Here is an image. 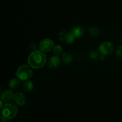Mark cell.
Returning <instances> with one entry per match:
<instances>
[{"label": "cell", "instance_id": "cell-4", "mask_svg": "<svg viewBox=\"0 0 122 122\" xmlns=\"http://www.w3.org/2000/svg\"><path fill=\"white\" fill-rule=\"evenodd\" d=\"M114 46L113 43L110 41H104L101 43L98 47V51L100 54L106 56L111 54L113 52Z\"/></svg>", "mask_w": 122, "mask_h": 122}, {"label": "cell", "instance_id": "cell-11", "mask_svg": "<svg viewBox=\"0 0 122 122\" xmlns=\"http://www.w3.org/2000/svg\"><path fill=\"white\" fill-rule=\"evenodd\" d=\"M20 81L18 77L17 78H13L10 81L9 83H8V86L12 90H16L20 86Z\"/></svg>", "mask_w": 122, "mask_h": 122}, {"label": "cell", "instance_id": "cell-6", "mask_svg": "<svg viewBox=\"0 0 122 122\" xmlns=\"http://www.w3.org/2000/svg\"><path fill=\"white\" fill-rule=\"evenodd\" d=\"M58 39L63 42L66 43L67 44H71L74 42L75 40V36L73 35L72 32H61L58 33Z\"/></svg>", "mask_w": 122, "mask_h": 122}, {"label": "cell", "instance_id": "cell-2", "mask_svg": "<svg viewBox=\"0 0 122 122\" xmlns=\"http://www.w3.org/2000/svg\"><path fill=\"white\" fill-rule=\"evenodd\" d=\"M17 105L13 103H7L1 108V120L5 122L14 119L17 114Z\"/></svg>", "mask_w": 122, "mask_h": 122}, {"label": "cell", "instance_id": "cell-10", "mask_svg": "<svg viewBox=\"0 0 122 122\" xmlns=\"http://www.w3.org/2000/svg\"><path fill=\"white\" fill-rule=\"evenodd\" d=\"M84 29L82 26H76L75 27H73L72 30H71V32L75 36V38L78 39V38H81L83 36V33H84Z\"/></svg>", "mask_w": 122, "mask_h": 122}, {"label": "cell", "instance_id": "cell-16", "mask_svg": "<svg viewBox=\"0 0 122 122\" xmlns=\"http://www.w3.org/2000/svg\"><path fill=\"white\" fill-rule=\"evenodd\" d=\"M99 53L100 52H98L97 50H91L89 52V56L90 58H91L93 60H97L98 57H99Z\"/></svg>", "mask_w": 122, "mask_h": 122}, {"label": "cell", "instance_id": "cell-5", "mask_svg": "<svg viewBox=\"0 0 122 122\" xmlns=\"http://www.w3.org/2000/svg\"><path fill=\"white\" fill-rule=\"evenodd\" d=\"M54 47V42L50 38L42 39L39 44V49L44 52H50Z\"/></svg>", "mask_w": 122, "mask_h": 122}, {"label": "cell", "instance_id": "cell-7", "mask_svg": "<svg viewBox=\"0 0 122 122\" xmlns=\"http://www.w3.org/2000/svg\"><path fill=\"white\" fill-rule=\"evenodd\" d=\"M60 63V58L58 56H51L48 61V65L50 69H54L58 67Z\"/></svg>", "mask_w": 122, "mask_h": 122}, {"label": "cell", "instance_id": "cell-1", "mask_svg": "<svg viewBox=\"0 0 122 122\" xmlns=\"http://www.w3.org/2000/svg\"><path fill=\"white\" fill-rule=\"evenodd\" d=\"M47 61V57L44 52L35 51L32 52L27 58L28 64L34 69H40L44 67Z\"/></svg>", "mask_w": 122, "mask_h": 122}, {"label": "cell", "instance_id": "cell-15", "mask_svg": "<svg viewBox=\"0 0 122 122\" xmlns=\"http://www.w3.org/2000/svg\"><path fill=\"white\" fill-rule=\"evenodd\" d=\"M63 52V48L61 45H57L53 48V53L56 56H60Z\"/></svg>", "mask_w": 122, "mask_h": 122}, {"label": "cell", "instance_id": "cell-17", "mask_svg": "<svg viewBox=\"0 0 122 122\" xmlns=\"http://www.w3.org/2000/svg\"><path fill=\"white\" fill-rule=\"evenodd\" d=\"M116 53L119 57H122V45L117 48L116 50Z\"/></svg>", "mask_w": 122, "mask_h": 122}, {"label": "cell", "instance_id": "cell-8", "mask_svg": "<svg viewBox=\"0 0 122 122\" xmlns=\"http://www.w3.org/2000/svg\"><path fill=\"white\" fill-rule=\"evenodd\" d=\"M13 101L17 106H23L26 103V97L23 93L17 92L14 94Z\"/></svg>", "mask_w": 122, "mask_h": 122}, {"label": "cell", "instance_id": "cell-14", "mask_svg": "<svg viewBox=\"0 0 122 122\" xmlns=\"http://www.w3.org/2000/svg\"><path fill=\"white\" fill-rule=\"evenodd\" d=\"M88 33L92 36L96 37L100 34V30L97 27L94 26V27H91L89 29V30H88Z\"/></svg>", "mask_w": 122, "mask_h": 122}, {"label": "cell", "instance_id": "cell-9", "mask_svg": "<svg viewBox=\"0 0 122 122\" xmlns=\"http://www.w3.org/2000/svg\"><path fill=\"white\" fill-rule=\"evenodd\" d=\"M14 95V93L11 90H6L4 91L1 95V100L4 102H9L13 100Z\"/></svg>", "mask_w": 122, "mask_h": 122}, {"label": "cell", "instance_id": "cell-18", "mask_svg": "<svg viewBox=\"0 0 122 122\" xmlns=\"http://www.w3.org/2000/svg\"><path fill=\"white\" fill-rule=\"evenodd\" d=\"M3 101L1 100V101H0V103H1V108H2L3 107Z\"/></svg>", "mask_w": 122, "mask_h": 122}, {"label": "cell", "instance_id": "cell-13", "mask_svg": "<svg viewBox=\"0 0 122 122\" xmlns=\"http://www.w3.org/2000/svg\"><path fill=\"white\" fill-rule=\"evenodd\" d=\"M62 59L64 63L69 64L73 61V56L70 52H65L62 55Z\"/></svg>", "mask_w": 122, "mask_h": 122}, {"label": "cell", "instance_id": "cell-12", "mask_svg": "<svg viewBox=\"0 0 122 122\" xmlns=\"http://www.w3.org/2000/svg\"><path fill=\"white\" fill-rule=\"evenodd\" d=\"M33 86H34L33 83H32V82L29 81V80L24 81L23 83H22V85H21L23 90L26 92L31 91L33 89Z\"/></svg>", "mask_w": 122, "mask_h": 122}, {"label": "cell", "instance_id": "cell-3", "mask_svg": "<svg viewBox=\"0 0 122 122\" xmlns=\"http://www.w3.org/2000/svg\"><path fill=\"white\" fill-rule=\"evenodd\" d=\"M32 68L29 65L23 64L19 67L15 73V76L21 81H26L30 79L33 76Z\"/></svg>", "mask_w": 122, "mask_h": 122}, {"label": "cell", "instance_id": "cell-19", "mask_svg": "<svg viewBox=\"0 0 122 122\" xmlns=\"http://www.w3.org/2000/svg\"><path fill=\"white\" fill-rule=\"evenodd\" d=\"M120 41H121V42H122V36H121V38H120Z\"/></svg>", "mask_w": 122, "mask_h": 122}]
</instances>
